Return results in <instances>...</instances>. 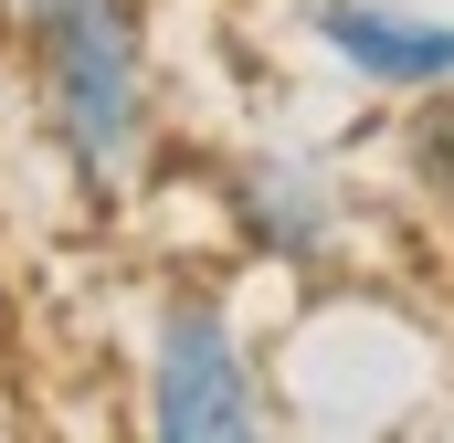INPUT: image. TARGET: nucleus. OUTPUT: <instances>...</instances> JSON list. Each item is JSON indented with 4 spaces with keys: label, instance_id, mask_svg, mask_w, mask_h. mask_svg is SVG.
<instances>
[{
    "label": "nucleus",
    "instance_id": "obj_1",
    "mask_svg": "<svg viewBox=\"0 0 454 443\" xmlns=\"http://www.w3.org/2000/svg\"><path fill=\"white\" fill-rule=\"evenodd\" d=\"M11 43L32 64V116H43L53 159L96 201H116L148 169V127H159V74H148L137 0H43Z\"/></svg>",
    "mask_w": 454,
    "mask_h": 443
},
{
    "label": "nucleus",
    "instance_id": "obj_2",
    "mask_svg": "<svg viewBox=\"0 0 454 443\" xmlns=\"http://www.w3.org/2000/svg\"><path fill=\"white\" fill-rule=\"evenodd\" d=\"M148 443H264V380L212 285H169L148 317Z\"/></svg>",
    "mask_w": 454,
    "mask_h": 443
},
{
    "label": "nucleus",
    "instance_id": "obj_3",
    "mask_svg": "<svg viewBox=\"0 0 454 443\" xmlns=\"http://www.w3.org/2000/svg\"><path fill=\"white\" fill-rule=\"evenodd\" d=\"M296 21H307V43L339 64L348 85H370V96L423 106V96L454 85V21L444 11H412V0H307Z\"/></svg>",
    "mask_w": 454,
    "mask_h": 443
},
{
    "label": "nucleus",
    "instance_id": "obj_4",
    "mask_svg": "<svg viewBox=\"0 0 454 443\" xmlns=\"http://www.w3.org/2000/svg\"><path fill=\"white\" fill-rule=\"evenodd\" d=\"M223 201H232L243 253H264V264H328L339 232H348L339 169H328V159H296V148H254V159H232Z\"/></svg>",
    "mask_w": 454,
    "mask_h": 443
},
{
    "label": "nucleus",
    "instance_id": "obj_5",
    "mask_svg": "<svg viewBox=\"0 0 454 443\" xmlns=\"http://www.w3.org/2000/svg\"><path fill=\"white\" fill-rule=\"evenodd\" d=\"M32 11H43V0H0V32H21V21H32Z\"/></svg>",
    "mask_w": 454,
    "mask_h": 443
}]
</instances>
